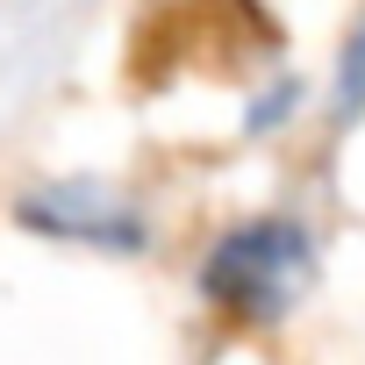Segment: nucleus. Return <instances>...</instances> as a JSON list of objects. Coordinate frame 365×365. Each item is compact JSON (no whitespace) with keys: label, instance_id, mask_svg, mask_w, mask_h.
<instances>
[{"label":"nucleus","instance_id":"2","mask_svg":"<svg viewBox=\"0 0 365 365\" xmlns=\"http://www.w3.org/2000/svg\"><path fill=\"white\" fill-rule=\"evenodd\" d=\"M15 222L43 244H65V251H101V258H143L158 237H150V215L136 194H122L115 179H86V172H65V179H36V187L15 201Z\"/></svg>","mask_w":365,"mask_h":365},{"label":"nucleus","instance_id":"1","mask_svg":"<svg viewBox=\"0 0 365 365\" xmlns=\"http://www.w3.org/2000/svg\"><path fill=\"white\" fill-rule=\"evenodd\" d=\"M315 279H322V244L294 208L237 215L194 265L201 308H215L237 329H279L287 315H301Z\"/></svg>","mask_w":365,"mask_h":365},{"label":"nucleus","instance_id":"3","mask_svg":"<svg viewBox=\"0 0 365 365\" xmlns=\"http://www.w3.org/2000/svg\"><path fill=\"white\" fill-rule=\"evenodd\" d=\"M329 101H336V122H358V115H365V15H358V29H351L344 51H336Z\"/></svg>","mask_w":365,"mask_h":365}]
</instances>
